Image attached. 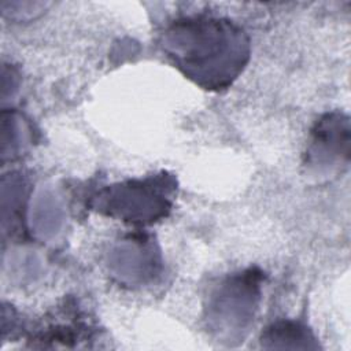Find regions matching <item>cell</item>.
Here are the masks:
<instances>
[{
  "label": "cell",
  "instance_id": "7a4b0ae2",
  "mask_svg": "<svg viewBox=\"0 0 351 351\" xmlns=\"http://www.w3.org/2000/svg\"><path fill=\"white\" fill-rule=\"evenodd\" d=\"M165 185L163 178L156 177L107 188L100 193L99 208L125 221H152L170 207L169 192L162 191Z\"/></svg>",
  "mask_w": 351,
  "mask_h": 351
},
{
  "label": "cell",
  "instance_id": "6da1fadb",
  "mask_svg": "<svg viewBox=\"0 0 351 351\" xmlns=\"http://www.w3.org/2000/svg\"><path fill=\"white\" fill-rule=\"evenodd\" d=\"M160 45L185 77L208 90L228 88L250 58L248 37L237 25L204 15L174 21Z\"/></svg>",
  "mask_w": 351,
  "mask_h": 351
},
{
  "label": "cell",
  "instance_id": "3957f363",
  "mask_svg": "<svg viewBox=\"0 0 351 351\" xmlns=\"http://www.w3.org/2000/svg\"><path fill=\"white\" fill-rule=\"evenodd\" d=\"M258 295V276L254 271L234 276L226 281L210 307L214 329L219 330V333L230 332V337L244 330L254 315Z\"/></svg>",
  "mask_w": 351,
  "mask_h": 351
},
{
  "label": "cell",
  "instance_id": "277c9868",
  "mask_svg": "<svg viewBox=\"0 0 351 351\" xmlns=\"http://www.w3.org/2000/svg\"><path fill=\"white\" fill-rule=\"evenodd\" d=\"M261 344L265 348H318L317 340L306 326L289 321L277 322L267 328L261 337Z\"/></svg>",
  "mask_w": 351,
  "mask_h": 351
}]
</instances>
